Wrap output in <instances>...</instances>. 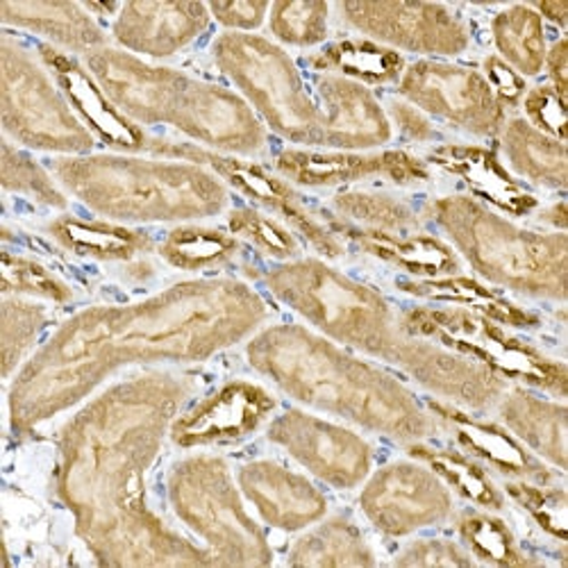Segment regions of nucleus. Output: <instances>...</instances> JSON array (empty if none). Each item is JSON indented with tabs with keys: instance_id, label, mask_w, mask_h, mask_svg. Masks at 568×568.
<instances>
[{
	"instance_id": "nucleus-18",
	"label": "nucleus",
	"mask_w": 568,
	"mask_h": 568,
	"mask_svg": "<svg viewBox=\"0 0 568 568\" xmlns=\"http://www.w3.org/2000/svg\"><path fill=\"white\" fill-rule=\"evenodd\" d=\"M275 407V398L264 387L234 381L175 416L169 437L180 448L240 444L262 428Z\"/></svg>"
},
{
	"instance_id": "nucleus-35",
	"label": "nucleus",
	"mask_w": 568,
	"mask_h": 568,
	"mask_svg": "<svg viewBox=\"0 0 568 568\" xmlns=\"http://www.w3.org/2000/svg\"><path fill=\"white\" fill-rule=\"evenodd\" d=\"M494 43L500 60L520 75H537L546 64L544 19L530 6H511L494 17Z\"/></svg>"
},
{
	"instance_id": "nucleus-51",
	"label": "nucleus",
	"mask_w": 568,
	"mask_h": 568,
	"mask_svg": "<svg viewBox=\"0 0 568 568\" xmlns=\"http://www.w3.org/2000/svg\"><path fill=\"white\" fill-rule=\"evenodd\" d=\"M552 89L559 93L561 99H566V87H568V41L559 39L552 49L546 53V64Z\"/></svg>"
},
{
	"instance_id": "nucleus-36",
	"label": "nucleus",
	"mask_w": 568,
	"mask_h": 568,
	"mask_svg": "<svg viewBox=\"0 0 568 568\" xmlns=\"http://www.w3.org/2000/svg\"><path fill=\"white\" fill-rule=\"evenodd\" d=\"M240 253L234 234L203 225H182L169 232L160 246L164 262L180 271H205L227 264Z\"/></svg>"
},
{
	"instance_id": "nucleus-46",
	"label": "nucleus",
	"mask_w": 568,
	"mask_h": 568,
	"mask_svg": "<svg viewBox=\"0 0 568 568\" xmlns=\"http://www.w3.org/2000/svg\"><path fill=\"white\" fill-rule=\"evenodd\" d=\"M566 99H561L552 87H537L526 93L524 108L528 123L539 132L564 141L566 139Z\"/></svg>"
},
{
	"instance_id": "nucleus-53",
	"label": "nucleus",
	"mask_w": 568,
	"mask_h": 568,
	"mask_svg": "<svg viewBox=\"0 0 568 568\" xmlns=\"http://www.w3.org/2000/svg\"><path fill=\"white\" fill-rule=\"evenodd\" d=\"M541 219H544L546 223H550L552 227H557L559 232H564V230H566V225H568V221H566V205H564V201H559V203H555L550 210H546V212L541 214Z\"/></svg>"
},
{
	"instance_id": "nucleus-7",
	"label": "nucleus",
	"mask_w": 568,
	"mask_h": 568,
	"mask_svg": "<svg viewBox=\"0 0 568 568\" xmlns=\"http://www.w3.org/2000/svg\"><path fill=\"white\" fill-rule=\"evenodd\" d=\"M166 489L175 516L203 539L216 564L266 566L273 561L268 539L246 511L221 457L194 455L178 462Z\"/></svg>"
},
{
	"instance_id": "nucleus-34",
	"label": "nucleus",
	"mask_w": 568,
	"mask_h": 568,
	"mask_svg": "<svg viewBox=\"0 0 568 568\" xmlns=\"http://www.w3.org/2000/svg\"><path fill=\"white\" fill-rule=\"evenodd\" d=\"M294 566H373L375 557L348 516H333L305 532L290 552Z\"/></svg>"
},
{
	"instance_id": "nucleus-12",
	"label": "nucleus",
	"mask_w": 568,
	"mask_h": 568,
	"mask_svg": "<svg viewBox=\"0 0 568 568\" xmlns=\"http://www.w3.org/2000/svg\"><path fill=\"white\" fill-rule=\"evenodd\" d=\"M398 89L403 99L423 114L468 134L496 136L505 125V105L478 71L423 60L405 67Z\"/></svg>"
},
{
	"instance_id": "nucleus-19",
	"label": "nucleus",
	"mask_w": 568,
	"mask_h": 568,
	"mask_svg": "<svg viewBox=\"0 0 568 568\" xmlns=\"http://www.w3.org/2000/svg\"><path fill=\"white\" fill-rule=\"evenodd\" d=\"M394 366L420 387L468 409H485L507 392V381L496 371L428 339L407 337Z\"/></svg>"
},
{
	"instance_id": "nucleus-25",
	"label": "nucleus",
	"mask_w": 568,
	"mask_h": 568,
	"mask_svg": "<svg viewBox=\"0 0 568 568\" xmlns=\"http://www.w3.org/2000/svg\"><path fill=\"white\" fill-rule=\"evenodd\" d=\"M430 162L457 175L470 192L511 216H526L537 207V199L500 164L498 155L483 146H439Z\"/></svg>"
},
{
	"instance_id": "nucleus-31",
	"label": "nucleus",
	"mask_w": 568,
	"mask_h": 568,
	"mask_svg": "<svg viewBox=\"0 0 568 568\" xmlns=\"http://www.w3.org/2000/svg\"><path fill=\"white\" fill-rule=\"evenodd\" d=\"M500 134L503 153L518 175L548 189L566 186L568 164L564 141L539 132L526 119L505 121Z\"/></svg>"
},
{
	"instance_id": "nucleus-20",
	"label": "nucleus",
	"mask_w": 568,
	"mask_h": 568,
	"mask_svg": "<svg viewBox=\"0 0 568 568\" xmlns=\"http://www.w3.org/2000/svg\"><path fill=\"white\" fill-rule=\"evenodd\" d=\"M280 175L301 186H339L368 178H387L396 184L428 180L430 171L405 151L353 153V151H301L290 149L275 158Z\"/></svg>"
},
{
	"instance_id": "nucleus-52",
	"label": "nucleus",
	"mask_w": 568,
	"mask_h": 568,
	"mask_svg": "<svg viewBox=\"0 0 568 568\" xmlns=\"http://www.w3.org/2000/svg\"><path fill=\"white\" fill-rule=\"evenodd\" d=\"M535 12L541 17V19H548L552 21L555 26L564 28L568 23V0H550V3H539L535 8Z\"/></svg>"
},
{
	"instance_id": "nucleus-15",
	"label": "nucleus",
	"mask_w": 568,
	"mask_h": 568,
	"mask_svg": "<svg viewBox=\"0 0 568 568\" xmlns=\"http://www.w3.org/2000/svg\"><path fill=\"white\" fill-rule=\"evenodd\" d=\"M268 439L287 450L314 478L335 489H355L371 473L373 450L357 433L301 409L268 425Z\"/></svg>"
},
{
	"instance_id": "nucleus-4",
	"label": "nucleus",
	"mask_w": 568,
	"mask_h": 568,
	"mask_svg": "<svg viewBox=\"0 0 568 568\" xmlns=\"http://www.w3.org/2000/svg\"><path fill=\"white\" fill-rule=\"evenodd\" d=\"M55 178L91 212L121 223H180L221 214L227 189L210 169L182 160L71 155Z\"/></svg>"
},
{
	"instance_id": "nucleus-22",
	"label": "nucleus",
	"mask_w": 568,
	"mask_h": 568,
	"mask_svg": "<svg viewBox=\"0 0 568 568\" xmlns=\"http://www.w3.org/2000/svg\"><path fill=\"white\" fill-rule=\"evenodd\" d=\"M210 10L203 3H141L121 6L112 34L128 53L155 60L171 58L194 43L210 26Z\"/></svg>"
},
{
	"instance_id": "nucleus-9",
	"label": "nucleus",
	"mask_w": 568,
	"mask_h": 568,
	"mask_svg": "<svg viewBox=\"0 0 568 568\" xmlns=\"http://www.w3.org/2000/svg\"><path fill=\"white\" fill-rule=\"evenodd\" d=\"M0 114L6 134L34 151L71 158L97 144L45 64L8 34L0 39Z\"/></svg>"
},
{
	"instance_id": "nucleus-37",
	"label": "nucleus",
	"mask_w": 568,
	"mask_h": 568,
	"mask_svg": "<svg viewBox=\"0 0 568 568\" xmlns=\"http://www.w3.org/2000/svg\"><path fill=\"white\" fill-rule=\"evenodd\" d=\"M409 453L414 459L430 466L437 476L446 483V487L455 489L462 498L476 503L487 509H500L503 496L494 487V483L487 478V473L464 455L453 450H439L430 446L414 444L409 446Z\"/></svg>"
},
{
	"instance_id": "nucleus-50",
	"label": "nucleus",
	"mask_w": 568,
	"mask_h": 568,
	"mask_svg": "<svg viewBox=\"0 0 568 568\" xmlns=\"http://www.w3.org/2000/svg\"><path fill=\"white\" fill-rule=\"evenodd\" d=\"M389 116L405 139H412V141L437 139V130L428 121V116H425L420 110H416L414 105H409L407 101H389Z\"/></svg>"
},
{
	"instance_id": "nucleus-17",
	"label": "nucleus",
	"mask_w": 568,
	"mask_h": 568,
	"mask_svg": "<svg viewBox=\"0 0 568 568\" xmlns=\"http://www.w3.org/2000/svg\"><path fill=\"white\" fill-rule=\"evenodd\" d=\"M87 69L108 93L116 110L130 121L158 125L169 123L189 75L153 67L119 49H99L87 55Z\"/></svg>"
},
{
	"instance_id": "nucleus-28",
	"label": "nucleus",
	"mask_w": 568,
	"mask_h": 568,
	"mask_svg": "<svg viewBox=\"0 0 568 568\" xmlns=\"http://www.w3.org/2000/svg\"><path fill=\"white\" fill-rule=\"evenodd\" d=\"M0 17L6 26L23 28L41 34L67 51L93 53L105 49V32L84 6L78 3H49V0H3Z\"/></svg>"
},
{
	"instance_id": "nucleus-3",
	"label": "nucleus",
	"mask_w": 568,
	"mask_h": 568,
	"mask_svg": "<svg viewBox=\"0 0 568 568\" xmlns=\"http://www.w3.org/2000/svg\"><path fill=\"white\" fill-rule=\"evenodd\" d=\"M251 366L290 398L375 435L418 444L435 420L394 375L303 325H273L246 348Z\"/></svg>"
},
{
	"instance_id": "nucleus-27",
	"label": "nucleus",
	"mask_w": 568,
	"mask_h": 568,
	"mask_svg": "<svg viewBox=\"0 0 568 568\" xmlns=\"http://www.w3.org/2000/svg\"><path fill=\"white\" fill-rule=\"evenodd\" d=\"M430 409L442 423L448 425L457 442L470 455L489 462L494 468L505 473V476L539 485H548L552 480L550 470L539 459H535L509 433L500 430L498 425L470 418L453 405L430 403Z\"/></svg>"
},
{
	"instance_id": "nucleus-11",
	"label": "nucleus",
	"mask_w": 568,
	"mask_h": 568,
	"mask_svg": "<svg viewBox=\"0 0 568 568\" xmlns=\"http://www.w3.org/2000/svg\"><path fill=\"white\" fill-rule=\"evenodd\" d=\"M146 151L166 160L194 162L210 169L223 182L234 186L236 192H242L251 201L280 214L290 225H294L321 255L329 260H337L344 255L339 236L329 230L327 223H323L314 212H310L303 205L301 196L294 192L292 184L275 178L262 166L244 162L234 155L207 151L203 146L173 144V141H164V139H149Z\"/></svg>"
},
{
	"instance_id": "nucleus-43",
	"label": "nucleus",
	"mask_w": 568,
	"mask_h": 568,
	"mask_svg": "<svg viewBox=\"0 0 568 568\" xmlns=\"http://www.w3.org/2000/svg\"><path fill=\"white\" fill-rule=\"evenodd\" d=\"M227 227L236 240L253 244L257 251H262L268 257L292 262L301 253L296 236L282 223L264 216L257 210H251V207L232 210L227 216Z\"/></svg>"
},
{
	"instance_id": "nucleus-6",
	"label": "nucleus",
	"mask_w": 568,
	"mask_h": 568,
	"mask_svg": "<svg viewBox=\"0 0 568 568\" xmlns=\"http://www.w3.org/2000/svg\"><path fill=\"white\" fill-rule=\"evenodd\" d=\"M266 287L325 337L387 364H396L409 337L381 294L321 260H292L271 268Z\"/></svg>"
},
{
	"instance_id": "nucleus-32",
	"label": "nucleus",
	"mask_w": 568,
	"mask_h": 568,
	"mask_svg": "<svg viewBox=\"0 0 568 568\" xmlns=\"http://www.w3.org/2000/svg\"><path fill=\"white\" fill-rule=\"evenodd\" d=\"M400 290L420 296L428 301H442V303H453L455 307H464L470 312H478L496 323H505L511 327H530L537 325V316L520 310L518 305L509 303L500 294L487 290L485 284L473 277L464 275H446V277H433V280H412V282H400Z\"/></svg>"
},
{
	"instance_id": "nucleus-24",
	"label": "nucleus",
	"mask_w": 568,
	"mask_h": 568,
	"mask_svg": "<svg viewBox=\"0 0 568 568\" xmlns=\"http://www.w3.org/2000/svg\"><path fill=\"white\" fill-rule=\"evenodd\" d=\"M39 58L45 64L60 84L62 93L80 121L103 139L108 146L136 153V151H146L149 139L134 121L123 116L116 105L108 99V93L101 89V84L93 80L89 69L78 64L73 58L62 53L55 45L43 43L39 45Z\"/></svg>"
},
{
	"instance_id": "nucleus-42",
	"label": "nucleus",
	"mask_w": 568,
	"mask_h": 568,
	"mask_svg": "<svg viewBox=\"0 0 568 568\" xmlns=\"http://www.w3.org/2000/svg\"><path fill=\"white\" fill-rule=\"evenodd\" d=\"M0 180H3V189L10 194H19L26 199H32L45 207L64 210L67 196L62 189L55 184V180L45 173L30 155L12 146L10 141L3 144V160H0Z\"/></svg>"
},
{
	"instance_id": "nucleus-8",
	"label": "nucleus",
	"mask_w": 568,
	"mask_h": 568,
	"mask_svg": "<svg viewBox=\"0 0 568 568\" xmlns=\"http://www.w3.org/2000/svg\"><path fill=\"white\" fill-rule=\"evenodd\" d=\"M212 55L273 132L301 146H323L321 110L277 43L251 32H225L214 41Z\"/></svg>"
},
{
	"instance_id": "nucleus-2",
	"label": "nucleus",
	"mask_w": 568,
	"mask_h": 568,
	"mask_svg": "<svg viewBox=\"0 0 568 568\" xmlns=\"http://www.w3.org/2000/svg\"><path fill=\"white\" fill-rule=\"evenodd\" d=\"M189 396L180 375L153 371L84 405L60 435L58 494L75 532L103 566H207L151 509L146 476Z\"/></svg>"
},
{
	"instance_id": "nucleus-49",
	"label": "nucleus",
	"mask_w": 568,
	"mask_h": 568,
	"mask_svg": "<svg viewBox=\"0 0 568 568\" xmlns=\"http://www.w3.org/2000/svg\"><path fill=\"white\" fill-rule=\"evenodd\" d=\"M485 69V80L491 87V91L496 93V99L507 108V105H516L520 99L526 97V82L520 78L509 64H505L500 58L491 55L485 60L483 64Z\"/></svg>"
},
{
	"instance_id": "nucleus-14",
	"label": "nucleus",
	"mask_w": 568,
	"mask_h": 568,
	"mask_svg": "<svg viewBox=\"0 0 568 568\" xmlns=\"http://www.w3.org/2000/svg\"><path fill=\"white\" fill-rule=\"evenodd\" d=\"M362 511L387 537H407L430 528L453 514L446 483L423 462H394L364 485Z\"/></svg>"
},
{
	"instance_id": "nucleus-21",
	"label": "nucleus",
	"mask_w": 568,
	"mask_h": 568,
	"mask_svg": "<svg viewBox=\"0 0 568 568\" xmlns=\"http://www.w3.org/2000/svg\"><path fill=\"white\" fill-rule=\"evenodd\" d=\"M323 146L337 151H368L392 139V121L368 87L323 73L316 78Z\"/></svg>"
},
{
	"instance_id": "nucleus-33",
	"label": "nucleus",
	"mask_w": 568,
	"mask_h": 568,
	"mask_svg": "<svg viewBox=\"0 0 568 568\" xmlns=\"http://www.w3.org/2000/svg\"><path fill=\"white\" fill-rule=\"evenodd\" d=\"M310 67L339 75L359 84H389L405 73V60L398 51L387 49L371 39H344L325 45L321 53L310 58Z\"/></svg>"
},
{
	"instance_id": "nucleus-38",
	"label": "nucleus",
	"mask_w": 568,
	"mask_h": 568,
	"mask_svg": "<svg viewBox=\"0 0 568 568\" xmlns=\"http://www.w3.org/2000/svg\"><path fill=\"white\" fill-rule=\"evenodd\" d=\"M335 212L351 225L375 232L407 234L418 225L414 212L387 194L375 192H344L333 201Z\"/></svg>"
},
{
	"instance_id": "nucleus-23",
	"label": "nucleus",
	"mask_w": 568,
	"mask_h": 568,
	"mask_svg": "<svg viewBox=\"0 0 568 568\" xmlns=\"http://www.w3.org/2000/svg\"><path fill=\"white\" fill-rule=\"evenodd\" d=\"M236 483L266 524L282 532H301L327 511L325 496L307 478L271 459L244 464Z\"/></svg>"
},
{
	"instance_id": "nucleus-40",
	"label": "nucleus",
	"mask_w": 568,
	"mask_h": 568,
	"mask_svg": "<svg viewBox=\"0 0 568 568\" xmlns=\"http://www.w3.org/2000/svg\"><path fill=\"white\" fill-rule=\"evenodd\" d=\"M457 530L468 550L480 561L494 566H524L532 564L530 557L520 552L514 535L500 518L485 511H464L457 520Z\"/></svg>"
},
{
	"instance_id": "nucleus-13",
	"label": "nucleus",
	"mask_w": 568,
	"mask_h": 568,
	"mask_svg": "<svg viewBox=\"0 0 568 568\" xmlns=\"http://www.w3.org/2000/svg\"><path fill=\"white\" fill-rule=\"evenodd\" d=\"M339 12L357 32L392 51L453 58L468 49V30L448 6L348 0L339 6Z\"/></svg>"
},
{
	"instance_id": "nucleus-10",
	"label": "nucleus",
	"mask_w": 568,
	"mask_h": 568,
	"mask_svg": "<svg viewBox=\"0 0 568 568\" xmlns=\"http://www.w3.org/2000/svg\"><path fill=\"white\" fill-rule=\"evenodd\" d=\"M409 337L442 344L496 371L500 377L566 398L568 373L557 362L530 344L509 335L496 321L464 307H416L398 316Z\"/></svg>"
},
{
	"instance_id": "nucleus-5",
	"label": "nucleus",
	"mask_w": 568,
	"mask_h": 568,
	"mask_svg": "<svg viewBox=\"0 0 568 568\" xmlns=\"http://www.w3.org/2000/svg\"><path fill=\"white\" fill-rule=\"evenodd\" d=\"M428 216L483 277L524 296L564 301L568 240L518 227L468 196L437 199Z\"/></svg>"
},
{
	"instance_id": "nucleus-30",
	"label": "nucleus",
	"mask_w": 568,
	"mask_h": 568,
	"mask_svg": "<svg viewBox=\"0 0 568 568\" xmlns=\"http://www.w3.org/2000/svg\"><path fill=\"white\" fill-rule=\"evenodd\" d=\"M45 230L69 253L99 262H130L153 248L149 234L103 221L60 216Z\"/></svg>"
},
{
	"instance_id": "nucleus-26",
	"label": "nucleus",
	"mask_w": 568,
	"mask_h": 568,
	"mask_svg": "<svg viewBox=\"0 0 568 568\" xmlns=\"http://www.w3.org/2000/svg\"><path fill=\"white\" fill-rule=\"evenodd\" d=\"M337 236H346L348 242L359 246L364 253L389 262L420 280L446 277L459 271V260L450 246L428 234H392L362 230L346 221L329 223Z\"/></svg>"
},
{
	"instance_id": "nucleus-29",
	"label": "nucleus",
	"mask_w": 568,
	"mask_h": 568,
	"mask_svg": "<svg viewBox=\"0 0 568 568\" xmlns=\"http://www.w3.org/2000/svg\"><path fill=\"white\" fill-rule=\"evenodd\" d=\"M500 403V418L511 435L535 450L541 459L566 468V405L546 400L528 389L505 392Z\"/></svg>"
},
{
	"instance_id": "nucleus-39",
	"label": "nucleus",
	"mask_w": 568,
	"mask_h": 568,
	"mask_svg": "<svg viewBox=\"0 0 568 568\" xmlns=\"http://www.w3.org/2000/svg\"><path fill=\"white\" fill-rule=\"evenodd\" d=\"M45 310L19 296H6L0 307V351H3V375L8 377L32 353L45 327Z\"/></svg>"
},
{
	"instance_id": "nucleus-48",
	"label": "nucleus",
	"mask_w": 568,
	"mask_h": 568,
	"mask_svg": "<svg viewBox=\"0 0 568 568\" xmlns=\"http://www.w3.org/2000/svg\"><path fill=\"white\" fill-rule=\"evenodd\" d=\"M207 10L223 28L232 32H251L264 23L271 6L262 0H236V3H210Z\"/></svg>"
},
{
	"instance_id": "nucleus-16",
	"label": "nucleus",
	"mask_w": 568,
	"mask_h": 568,
	"mask_svg": "<svg viewBox=\"0 0 568 568\" xmlns=\"http://www.w3.org/2000/svg\"><path fill=\"white\" fill-rule=\"evenodd\" d=\"M169 125L207 151L234 158L257 155L266 144L260 119L242 97L194 78L182 89Z\"/></svg>"
},
{
	"instance_id": "nucleus-41",
	"label": "nucleus",
	"mask_w": 568,
	"mask_h": 568,
	"mask_svg": "<svg viewBox=\"0 0 568 568\" xmlns=\"http://www.w3.org/2000/svg\"><path fill=\"white\" fill-rule=\"evenodd\" d=\"M329 6L321 0H280L268 10V26L277 41L312 49L327 37Z\"/></svg>"
},
{
	"instance_id": "nucleus-45",
	"label": "nucleus",
	"mask_w": 568,
	"mask_h": 568,
	"mask_svg": "<svg viewBox=\"0 0 568 568\" xmlns=\"http://www.w3.org/2000/svg\"><path fill=\"white\" fill-rule=\"evenodd\" d=\"M507 494L537 520V526L544 532H548L559 541H566L568 503H566L564 489L518 480L507 485Z\"/></svg>"
},
{
	"instance_id": "nucleus-47",
	"label": "nucleus",
	"mask_w": 568,
	"mask_h": 568,
	"mask_svg": "<svg viewBox=\"0 0 568 568\" xmlns=\"http://www.w3.org/2000/svg\"><path fill=\"white\" fill-rule=\"evenodd\" d=\"M473 559L462 546L446 539H418L396 559V566H470Z\"/></svg>"
},
{
	"instance_id": "nucleus-44",
	"label": "nucleus",
	"mask_w": 568,
	"mask_h": 568,
	"mask_svg": "<svg viewBox=\"0 0 568 568\" xmlns=\"http://www.w3.org/2000/svg\"><path fill=\"white\" fill-rule=\"evenodd\" d=\"M3 294L6 296H32L53 303H67L73 298L69 284L43 264L6 253L3 255Z\"/></svg>"
},
{
	"instance_id": "nucleus-1",
	"label": "nucleus",
	"mask_w": 568,
	"mask_h": 568,
	"mask_svg": "<svg viewBox=\"0 0 568 568\" xmlns=\"http://www.w3.org/2000/svg\"><path fill=\"white\" fill-rule=\"evenodd\" d=\"M266 318L262 296L232 277L186 280L134 305L82 310L17 373L8 396L12 428L30 433L123 366L205 362L251 337Z\"/></svg>"
}]
</instances>
